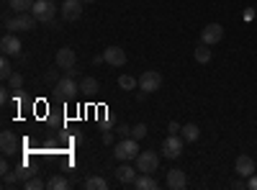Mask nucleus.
<instances>
[{
	"label": "nucleus",
	"mask_w": 257,
	"mask_h": 190,
	"mask_svg": "<svg viewBox=\"0 0 257 190\" xmlns=\"http://www.w3.org/2000/svg\"><path fill=\"white\" fill-rule=\"evenodd\" d=\"M113 154H116V159H121V162H132V159H137L139 157V139H121L118 144H116V149H113Z\"/></svg>",
	"instance_id": "nucleus-1"
},
{
	"label": "nucleus",
	"mask_w": 257,
	"mask_h": 190,
	"mask_svg": "<svg viewBox=\"0 0 257 190\" xmlns=\"http://www.w3.org/2000/svg\"><path fill=\"white\" fill-rule=\"evenodd\" d=\"M34 24H36V18H34V13L29 11V13H16L13 18H8V21H6V29H8L11 34H18V31H31Z\"/></svg>",
	"instance_id": "nucleus-2"
},
{
	"label": "nucleus",
	"mask_w": 257,
	"mask_h": 190,
	"mask_svg": "<svg viewBox=\"0 0 257 190\" xmlns=\"http://www.w3.org/2000/svg\"><path fill=\"white\" fill-rule=\"evenodd\" d=\"M31 13H34L36 21H41V24H52L54 13H57V3H54V0H36Z\"/></svg>",
	"instance_id": "nucleus-3"
},
{
	"label": "nucleus",
	"mask_w": 257,
	"mask_h": 190,
	"mask_svg": "<svg viewBox=\"0 0 257 190\" xmlns=\"http://www.w3.org/2000/svg\"><path fill=\"white\" fill-rule=\"evenodd\" d=\"M157 167H160L157 152H139V157H137V170L139 172L152 175V172H157Z\"/></svg>",
	"instance_id": "nucleus-4"
},
{
	"label": "nucleus",
	"mask_w": 257,
	"mask_h": 190,
	"mask_svg": "<svg viewBox=\"0 0 257 190\" xmlns=\"http://www.w3.org/2000/svg\"><path fill=\"white\" fill-rule=\"evenodd\" d=\"M160 85H162V75H160L157 70H147V72H142V77H139V90H144V93H155V90H160Z\"/></svg>",
	"instance_id": "nucleus-5"
},
{
	"label": "nucleus",
	"mask_w": 257,
	"mask_h": 190,
	"mask_svg": "<svg viewBox=\"0 0 257 190\" xmlns=\"http://www.w3.org/2000/svg\"><path fill=\"white\" fill-rule=\"evenodd\" d=\"M162 154H165L167 159H178V157L183 154V136L170 134V136L162 141Z\"/></svg>",
	"instance_id": "nucleus-6"
},
{
	"label": "nucleus",
	"mask_w": 257,
	"mask_h": 190,
	"mask_svg": "<svg viewBox=\"0 0 257 190\" xmlns=\"http://www.w3.org/2000/svg\"><path fill=\"white\" fill-rule=\"evenodd\" d=\"M77 90H80V85L75 82V77H72V75L64 72V77H59V80H57V95H59V98H64V100H67V98H75V93H77Z\"/></svg>",
	"instance_id": "nucleus-7"
},
{
	"label": "nucleus",
	"mask_w": 257,
	"mask_h": 190,
	"mask_svg": "<svg viewBox=\"0 0 257 190\" xmlns=\"http://www.w3.org/2000/svg\"><path fill=\"white\" fill-rule=\"evenodd\" d=\"M221 39H224V29H221V24H208V26L201 31V44L213 47V44H219Z\"/></svg>",
	"instance_id": "nucleus-8"
},
{
	"label": "nucleus",
	"mask_w": 257,
	"mask_h": 190,
	"mask_svg": "<svg viewBox=\"0 0 257 190\" xmlns=\"http://www.w3.org/2000/svg\"><path fill=\"white\" fill-rule=\"evenodd\" d=\"M77 65V54H75V49H70V47H62V49H57V67L59 70H72Z\"/></svg>",
	"instance_id": "nucleus-9"
},
{
	"label": "nucleus",
	"mask_w": 257,
	"mask_h": 190,
	"mask_svg": "<svg viewBox=\"0 0 257 190\" xmlns=\"http://www.w3.org/2000/svg\"><path fill=\"white\" fill-rule=\"evenodd\" d=\"M0 49H3V54H6V57H18L24 47H21V39H18L16 34H11V31H8L3 39H0Z\"/></svg>",
	"instance_id": "nucleus-10"
},
{
	"label": "nucleus",
	"mask_w": 257,
	"mask_h": 190,
	"mask_svg": "<svg viewBox=\"0 0 257 190\" xmlns=\"http://www.w3.org/2000/svg\"><path fill=\"white\" fill-rule=\"evenodd\" d=\"M82 16V0H64L62 3V18L64 21H77Z\"/></svg>",
	"instance_id": "nucleus-11"
},
{
	"label": "nucleus",
	"mask_w": 257,
	"mask_h": 190,
	"mask_svg": "<svg viewBox=\"0 0 257 190\" xmlns=\"http://www.w3.org/2000/svg\"><path fill=\"white\" fill-rule=\"evenodd\" d=\"M0 152H3L6 157L18 152V139H16L13 131H3V134H0Z\"/></svg>",
	"instance_id": "nucleus-12"
},
{
	"label": "nucleus",
	"mask_w": 257,
	"mask_h": 190,
	"mask_svg": "<svg viewBox=\"0 0 257 190\" xmlns=\"http://www.w3.org/2000/svg\"><path fill=\"white\" fill-rule=\"evenodd\" d=\"M103 57H105V62H108L111 67H123L126 65V52L121 47H108L103 52Z\"/></svg>",
	"instance_id": "nucleus-13"
},
{
	"label": "nucleus",
	"mask_w": 257,
	"mask_h": 190,
	"mask_svg": "<svg viewBox=\"0 0 257 190\" xmlns=\"http://www.w3.org/2000/svg\"><path fill=\"white\" fill-rule=\"evenodd\" d=\"M237 175L239 177H249V175H254V159L252 157H247V154H239L237 157Z\"/></svg>",
	"instance_id": "nucleus-14"
},
{
	"label": "nucleus",
	"mask_w": 257,
	"mask_h": 190,
	"mask_svg": "<svg viewBox=\"0 0 257 190\" xmlns=\"http://www.w3.org/2000/svg\"><path fill=\"white\" fill-rule=\"evenodd\" d=\"M188 185V177H185V172L183 170H167V187H173V190H183Z\"/></svg>",
	"instance_id": "nucleus-15"
},
{
	"label": "nucleus",
	"mask_w": 257,
	"mask_h": 190,
	"mask_svg": "<svg viewBox=\"0 0 257 190\" xmlns=\"http://www.w3.org/2000/svg\"><path fill=\"white\" fill-rule=\"evenodd\" d=\"M137 172H139V170H134L128 162H123L118 170H116V177H118V182H123V185H132V182L137 180Z\"/></svg>",
	"instance_id": "nucleus-16"
},
{
	"label": "nucleus",
	"mask_w": 257,
	"mask_h": 190,
	"mask_svg": "<svg viewBox=\"0 0 257 190\" xmlns=\"http://www.w3.org/2000/svg\"><path fill=\"white\" fill-rule=\"evenodd\" d=\"M132 185H134L137 190H157V187H160V182H157L152 175H147V172H139Z\"/></svg>",
	"instance_id": "nucleus-17"
},
{
	"label": "nucleus",
	"mask_w": 257,
	"mask_h": 190,
	"mask_svg": "<svg viewBox=\"0 0 257 190\" xmlns=\"http://www.w3.org/2000/svg\"><path fill=\"white\" fill-rule=\"evenodd\" d=\"M180 136H183V141H198V136H201V129L196 123H185L183 129H180Z\"/></svg>",
	"instance_id": "nucleus-18"
},
{
	"label": "nucleus",
	"mask_w": 257,
	"mask_h": 190,
	"mask_svg": "<svg viewBox=\"0 0 257 190\" xmlns=\"http://www.w3.org/2000/svg\"><path fill=\"white\" fill-rule=\"evenodd\" d=\"M34 3L36 0H8V6H11L13 13H29L34 8Z\"/></svg>",
	"instance_id": "nucleus-19"
},
{
	"label": "nucleus",
	"mask_w": 257,
	"mask_h": 190,
	"mask_svg": "<svg viewBox=\"0 0 257 190\" xmlns=\"http://www.w3.org/2000/svg\"><path fill=\"white\" fill-rule=\"evenodd\" d=\"M72 182L67 180V177H62V175H52L49 180H47V187L49 190H67Z\"/></svg>",
	"instance_id": "nucleus-20"
},
{
	"label": "nucleus",
	"mask_w": 257,
	"mask_h": 190,
	"mask_svg": "<svg viewBox=\"0 0 257 190\" xmlns=\"http://www.w3.org/2000/svg\"><path fill=\"white\" fill-rule=\"evenodd\" d=\"M80 93H85V95L98 93V80L95 77H82L80 80Z\"/></svg>",
	"instance_id": "nucleus-21"
},
{
	"label": "nucleus",
	"mask_w": 257,
	"mask_h": 190,
	"mask_svg": "<svg viewBox=\"0 0 257 190\" xmlns=\"http://www.w3.org/2000/svg\"><path fill=\"white\" fill-rule=\"evenodd\" d=\"M193 57H196L198 65H206V62H211V49H208V44H198L196 52H193Z\"/></svg>",
	"instance_id": "nucleus-22"
},
{
	"label": "nucleus",
	"mask_w": 257,
	"mask_h": 190,
	"mask_svg": "<svg viewBox=\"0 0 257 190\" xmlns=\"http://www.w3.org/2000/svg\"><path fill=\"white\" fill-rule=\"evenodd\" d=\"M85 187H88V190H105V187H108V182H105L100 175H93V177L85 180Z\"/></svg>",
	"instance_id": "nucleus-23"
},
{
	"label": "nucleus",
	"mask_w": 257,
	"mask_h": 190,
	"mask_svg": "<svg viewBox=\"0 0 257 190\" xmlns=\"http://www.w3.org/2000/svg\"><path fill=\"white\" fill-rule=\"evenodd\" d=\"M11 75H13V65H11V57H6L3 54V59H0V77H3L6 82L11 80Z\"/></svg>",
	"instance_id": "nucleus-24"
},
{
	"label": "nucleus",
	"mask_w": 257,
	"mask_h": 190,
	"mask_svg": "<svg viewBox=\"0 0 257 190\" xmlns=\"http://www.w3.org/2000/svg\"><path fill=\"white\" fill-rule=\"evenodd\" d=\"M137 85H139V80L132 77V75H121V77H118V88H121V90H134Z\"/></svg>",
	"instance_id": "nucleus-25"
},
{
	"label": "nucleus",
	"mask_w": 257,
	"mask_h": 190,
	"mask_svg": "<svg viewBox=\"0 0 257 190\" xmlns=\"http://www.w3.org/2000/svg\"><path fill=\"white\" fill-rule=\"evenodd\" d=\"M24 187H26V190H41V187H47V182L41 180L39 175H31V177L24 182Z\"/></svg>",
	"instance_id": "nucleus-26"
},
{
	"label": "nucleus",
	"mask_w": 257,
	"mask_h": 190,
	"mask_svg": "<svg viewBox=\"0 0 257 190\" xmlns=\"http://www.w3.org/2000/svg\"><path fill=\"white\" fill-rule=\"evenodd\" d=\"M8 85H11V90H21V88H24V75H21V72H13L11 80H8Z\"/></svg>",
	"instance_id": "nucleus-27"
},
{
	"label": "nucleus",
	"mask_w": 257,
	"mask_h": 190,
	"mask_svg": "<svg viewBox=\"0 0 257 190\" xmlns=\"http://www.w3.org/2000/svg\"><path fill=\"white\" fill-rule=\"evenodd\" d=\"M132 136H134V139H144V136H147V126H144V123L132 126Z\"/></svg>",
	"instance_id": "nucleus-28"
},
{
	"label": "nucleus",
	"mask_w": 257,
	"mask_h": 190,
	"mask_svg": "<svg viewBox=\"0 0 257 190\" xmlns=\"http://www.w3.org/2000/svg\"><path fill=\"white\" fill-rule=\"evenodd\" d=\"M13 172H16L18 182H26V180H29V177L34 175V172H29V170H26V167H21V170H13Z\"/></svg>",
	"instance_id": "nucleus-29"
},
{
	"label": "nucleus",
	"mask_w": 257,
	"mask_h": 190,
	"mask_svg": "<svg viewBox=\"0 0 257 190\" xmlns=\"http://www.w3.org/2000/svg\"><path fill=\"white\" fill-rule=\"evenodd\" d=\"M8 172H13V170H11V164H8V157L3 154V162H0V175H8Z\"/></svg>",
	"instance_id": "nucleus-30"
},
{
	"label": "nucleus",
	"mask_w": 257,
	"mask_h": 190,
	"mask_svg": "<svg viewBox=\"0 0 257 190\" xmlns=\"http://www.w3.org/2000/svg\"><path fill=\"white\" fill-rule=\"evenodd\" d=\"M180 129H183V126H178L175 121H170V126H167V131H170V134H180Z\"/></svg>",
	"instance_id": "nucleus-31"
},
{
	"label": "nucleus",
	"mask_w": 257,
	"mask_h": 190,
	"mask_svg": "<svg viewBox=\"0 0 257 190\" xmlns=\"http://www.w3.org/2000/svg\"><path fill=\"white\" fill-rule=\"evenodd\" d=\"M118 134H121V136H126V134H132V126H126V123H121V126H118Z\"/></svg>",
	"instance_id": "nucleus-32"
},
{
	"label": "nucleus",
	"mask_w": 257,
	"mask_h": 190,
	"mask_svg": "<svg viewBox=\"0 0 257 190\" xmlns=\"http://www.w3.org/2000/svg\"><path fill=\"white\" fill-rule=\"evenodd\" d=\"M249 190H257V175H249V182H247Z\"/></svg>",
	"instance_id": "nucleus-33"
},
{
	"label": "nucleus",
	"mask_w": 257,
	"mask_h": 190,
	"mask_svg": "<svg viewBox=\"0 0 257 190\" xmlns=\"http://www.w3.org/2000/svg\"><path fill=\"white\" fill-rule=\"evenodd\" d=\"M44 77H47V82H54V80H59V77H57V72H54V70H49V72H47V75H44Z\"/></svg>",
	"instance_id": "nucleus-34"
},
{
	"label": "nucleus",
	"mask_w": 257,
	"mask_h": 190,
	"mask_svg": "<svg viewBox=\"0 0 257 190\" xmlns=\"http://www.w3.org/2000/svg\"><path fill=\"white\" fill-rule=\"evenodd\" d=\"M111 141H113V134L105 131V134H103V144H111Z\"/></svg>",
	"instance_id": "nucleus-35"
},
{
	"label": "nucleus",
	"mask_w": 257,
	"mask_h": 190,
	"mask_svg": "<svg viewBox=\"0 0 257 190\" xmlns=\"http://www.w3.org/2000/svg\"><path fill=\"white\" fill-rule=\"evenodd\" d=\"M103 62H105L103 54H95V57H93V65H103Z\"/></svg>",
	"instance_id": "nucleus-36"
},
{
	"label": "nucleus",
	"mask_w": 257,
	"mask_h": 190,
	"mask_svg": "<svg viewBox=\"0 0 257 190\" xmlns=\"http://www.w3.org/2000/svg\"><path fill=\"white\" fill-rule=\"evenodd\" d=\"M82 3H95V0H82Z\"/></svg>",
	"instance_id": "nucleus-37"
}]
</instances>
